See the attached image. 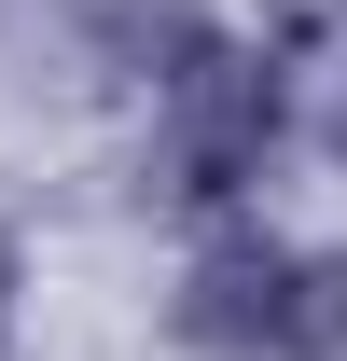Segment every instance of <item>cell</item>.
<instances>
[{"label":"cell","mask_w":347,"mask_h":361,"mask_svg":"<svg viewBox=\"0 0 347 361\" xmlns=\"http://www.w3.org/2000/svg\"><path fill=\"white\" fill-rule=\"evenodd\" d=\"M167 334L195 361H347V250H292L264 223H222L181 264Z\"/></svg>","instance_id":"obj_1"},{"label":"cell","mask_w":347,"mask_h":361,"mask_svg":"<svg viewBox=\"0 0 347 361\" xmlns=\"http://www.w3.org/2000/svg\"><path fill=\"white\" fill-rule=\"evenodd\" d=\"M278 126H292L278 56L222 42L209 70H181V84L153 97V195H181V209H236V195L264 180V153H278Z\"/></svg>","instance_id":"obj_2"},{"label":"cell","mask_w":347,"mask_h":361,"mask_svg":"<svg viewBox=\"0 0 347 361\" xmlns=\"http://www.w3.org/2000/svg\"><path fill=\"white\" fill-rule=\"evenodd\" d=\"M84 42H97V70H126V84L167 97L181 70H209L236 28H222L209 0H84Z\"/></svg>","instance_id":"obj_3"},{"label":"cell","mask_w":347,"mask_h":361,"mask_svg":"<svg viewBox=\"0 0 347 361\" xmlns=\"http://www.w3.org/2000/svg\"><path fill=\"white\" fill-rule=\"evenodd\" d=\"M14 292H28V250L0 236V361H14Z\"/></svg>","instance_id":"obj_4"},{"label":"cell","mask_w":347,"mask_h":361,"mask_svg":"<svg viewBox=\"0 0 347 361\" xmlns=\"http://www.w3.org/2000/svg\"><path fill=\"white\" fill-rule=\"evenodd\" d=\"M319 153L347 167V56H334V97H319Z\"/></svg>","instance_id":"obj_5"}]
</instances>
